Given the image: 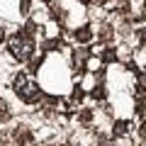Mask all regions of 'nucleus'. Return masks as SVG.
I'll use <instances>...</instances> for the list:
<instances>
[{"label":"nucleus","mask_w":146,"mask_h":146,"mask_svg":"<svg viewBox=\"0 0 146 146\" xmlns=\"http://www.w3.org/2000/svg\"><path fill=\"white\" fill-rule=\"evenodd\" d=\"M12 90L20 95L22 102H29L32 105V102H36V100H42V90H39V85H36L27 73H17V76H15V80H12Z\"/></svg>","instance_id":"f257e3e1"},{"label":"nucleus","mask_w":146,"mask_h":146,"mask_svg":"<svg viewBox=\"0 0 146 146\" xmlns=\"http://www.w3.org/2000/svg\"><path fill=\"white\" fill-rule=\"evenodd\" d=\"M10 54L17 58V61H29L32 56H34V39H32V34H27V32H17L15 36L10 39Z\"/></svg>","instance_id":"f03ea898"},{"label":"nucleus","mask_w":146,"mask_h":146,"mask_svg":"<svg viewBox=\"0 0 146 146\" xmlns=\"http://www.w3.org/2000/svg\"><path fill=\"white\" fill-rule=\"evenodd\" d=\"M12 141H15V146H34V136H32L29 127H25V124L12 129Z\"/></svg>","instance_id":"7ed1b4c3"},{"label":"nucleus","mask_w":146,"mask_h":146,"mask_svg":"<svg viewBox=\"0 0 146 146\" xmlns=\"http://www.w3.org/2000/svg\"><path fill=\"white\" fill-rule=\"evenodd\" d=\"M73 36H76V42H78V44H85V42H90L95 34H93V29L85 25V27H80V29H76V34H73Z\"/></svg>","instance_id":"20e7f679"},{"label":"nucleus","mask_w":146,"mask_h":146,"mask_svg":"<svg viewBox=\"0 0 146 146\" xmlns=\"http://www.w3.org/2000/svg\"><path fill=\"white\" fill-rule=\"evenodd\" d=\"M73 58H76V66L78 68H85V63H88V58H90V51L88 49H76Z\"/></svg>","instance_id":"39448f33"},{"label":"nucleus","mask_w":146,"mask_h":146,"mask_svg":"<svg viewBox=\"0 0 146 146\" xmlns=\"http://www.w3.org/2000/svg\"><path fill=\"white\" fill-rule=\"evenodd\" d=\"M10 117H12L10 107H7V102H5V100L0 98V124H5V122H10Z\"/></svg>","instance_id":"423d86ee"},{"label":"nucleus","mask_w":146,"mask_h":146,"mask_svg":"<svg viewBox=\"0 0 146 146\" xmlns=\"http://www.w3.org/2000/svg\"><path fill=\"white\" fill-rule=\"evenodd\" d=\"M136 93L139 95L146 93V73H136Z\"/></svg>","instance_id":"0eeeda50"},{"label":"nucleus","mask_w":146,"mask_h":146,"mask_svg":"<svg viewBox=\"0 0 146 146\" xmlns=\"http://www.w3.org/2000/svg\"><path fill=\"white\" fill-rule=\"evenodd\" d=\"M129 131V124L127 122H115V136H124Z\"/></svg>","instance_id":"6e6552de"},{"label":"nucleus","mask_w":146,"mask_h":146,"mask_svg":"<svg viewBox=\"0 0 146 146\" xmlns=\"http://www.w3.org/2000/svg\"><path fill=\"white\" fill-rule=\"evenodd\" d=\"M100 58H102L105 63H110V61H117V51H115V49H107V51H102V54H100Z\"/></svg>","instance_id":"1a4fd4ad"},{"label":"nucleus","mask_w":146,"mask_h":146,"mask_svg":"<svg viewBox=\"0 0 146 146\" xmlns=\"http://www.w3.org/2000/svg\"><path fill=\"white\" fill-rule=\"evenodd\" d=\"M90 95H93L95 100H102V98H105V88H102V85H95V90H93Z\"/></svg>","instance_id":"9d476101"},{"label":"nucleus","mask_w":146,"mask_h":146,"mask_svg":"<svg viewBox=\"0 0 146 146\" xmlns=\"http://www.w3.org/2000/svg\"><path fill=\"white\" fill-rule=\"evenodd\" d=\"M71 100H73V102H80V100H83V90H80L78 85L73 88V95H71Z\"/></svg>","instance_id":"9b49d317"},{"label":"nucleus","mask_w":146,"mask_h":146,"mask_svg":"<svg viewBox=\"0 0 146 146\" xmlns=\"http://www.w3.org/2000/svg\"><path fill=\"white\" fill-rule=\"evenodd\" d=\"M56 46H61V42H58V39H51V42H46V49H49V51H54Z\"/></svg>","instance_id":"f8f14e48"},{"label":"nucleus","mask_w":146,"mask_h":146,"mask_svg":"<svg viewBox=\"0 0 146 146\" xmlns=\"http://www.w3.org/2000/svg\"><path fill=\"white\" fill-rule=\"evenodd\" d=\"M136 115H139V117L144 115V102H141V100H139V102H136Z\"/></svg>","instance_id":"ddd939ff"},{"label":"nucleus","mask_w":146,"mask_h":146,"mask_svg":"<svg viewBox=\"0 0 146 146\" xmlns=\"http://www.w3.org/2000/svg\"><path fill=\"white\" fill-rule=\"evenodd\" d=\"M136 36H139L141 42H146V29H139V32H136Z\"/></svg>","instance_id":"4468645a"},{"label":"nucleus","mask_w":146,"mask_h":146,"mask_svg":"<svg viewBox=\"0 0 146 146\" xmlns=\"http://www.w3.org/2000/svg\"><path fill=\"white\" fill-rule=\"evenodd\" d=\"M139 136H141V139H146V124H141V129H139Z\"/></svg>","instance_id":"2eb2a0df"},{"label":"nucleus","mask_w":146,"mask_h":146,"mask_svg":"<svg viewBox=\"0 0 146 146\" xmlns=\"http://www.w3.org/2000/svg\"><path fill=\"white\" fill-rule=\"evenodd\" d=\"M3 39H5V32H3V27H0V44H3Z\"/></svg>","instance_id":"dca6fc26"},{"label":"nucleus","mask_w":146,"mask_h":146,"mask_svg":"<svg viewBox=\"0 0 146 146\" xmlns=\"http://www.w3.org/2000/svg\"><path fill=\"white\" fill-rule=\"evenodd\" d=\"M80 3H85V5H88V3H90V0H80Z\"/></svg>","instance_id":"f3484780"}]
</instances>
